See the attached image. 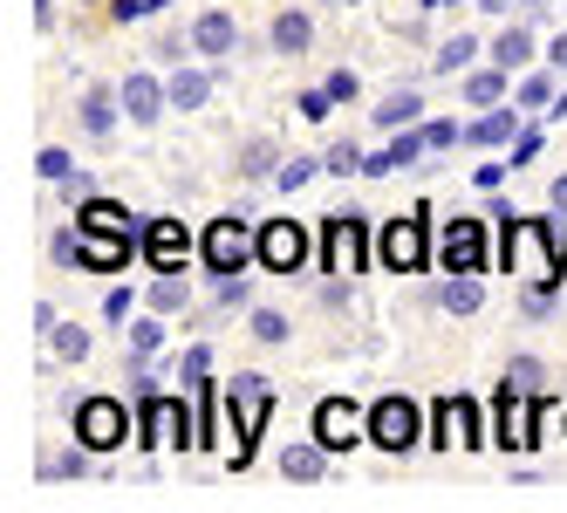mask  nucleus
Listing matches in <instances>:
<instances>
[{"instance_id": "1", "label": "nucleus", "mask_w": 567, "mask_h": 513, "mask_svg": "<svg viewBox=\"0 0 567 513\" xmlns=\"http://www.w3.org/2000/svg\"><path fill=\"white\" fill-rule=\"evenodd\" d=\"M499 267L519 274V281H560V274H567V240H560L547 219L513 213L499 226Z\"/></svg>"}, {"instance_id": "2", "label": "nucleus", "mask_w": 567, "mask_h": 513, "mask_svg": "<svg viewBox=\"0 0 567 513\" xmlns=\"http://www.w3.org/2000/svg\"><path fill=\"white\" fill-rule=\"evenodd\" d=\"M274 418V383L267 377H233V398H226V424L239 431V445H233V472H247L254 465V445H260V431Z\"/></svg>"}, {"instance_id": "3", "label": "nucleus", "mask_w": 567, "mask_h": 513, "mask_svg": "<svg viewBox=\"0 0 567 513\" xmlns=\"http://www.w3.org/2000/svg\"><path fill=\"white\" fill-rule=\"evenodd\" d=\"M198 260H206L213 274H247V267H260V233L247 226V213H219L206 226V240H198Z\"/></svg>"}, {"instance_id": "4", "label": "nucleus", "mask_w": 567, "mask_h": 513, "mask_svg": "<svg viewBox=\"0 0 567 513\" xmlns=\"http://www.w3.org/2000/svg\"><path fill=\"white\" fill-rule=\"evenodd\" d=\"M370 445L403 459V452H417L424 445V404L417 398H403V390H390V398L370 404Z\"/></svg>"}, {"instance_id": "5", "label": "nucleus", "mask_w": 567, "mask_h": 513, "mask_svg": "<svg viewBox=\"0 0 567 513\" xmlns=\"http://www.w3.org/2000/svg\"><path fill=\"white\" fill-rule=\"evenodd\" d=\"M431 213L417 206V213H403V219H383V233H377V260L390 267V274H424L431 267Z\"/></svg>"}, {"instance_id": "6", "label": "nucleus", "mask_w": 567, "mask_h": 513, "mask_svg": "<svg viewBox=\"0 0 567 513\" xmlns=\"http://www.w3.org/2000/svg\"><path fill=\"white\" fill-rule=\"evenodd\" d=\"M370 213H355V206H342V213H329L321 219V260H329V274H362V260H370Z\"/></svg>"}, {"instance_id": "7", "label": "nucleus", "mask_w": 567, "mask_h": 513, "mask_svg": "<svg viewBox=\"0 0 567 513\" xmlns=\"http://www.w3.org/2000/svg\"><path fill=\"white\" fill-rule=\"evenodd\" d=\"M69 439H83L90 452H116V445L131 439L124 398H103V390H96V398H83V404H75V418H69Z\"/></svg>"}, {"instance_id": "8", "label": "nucleus", "mask_w": 567, "mask_h": 513, "mask_svg": "<svg viewBox=\"0 0 567 513\" xmlns=\"http://www.w3.org/2000/svg\"><path fill=\"white\" fill-rule=\"evenodd\" d=\"M424 445H437V452H478V445H493V431H485V418H478V404L472 398H437L431 404V439Z\"/></svg>"}, {"instance_id": "9", "label": "nucleus", "mask_w": 567, "mask_h": 513, "mask_svg": "<svg viewBox=\"0 0 567 513\" xmlns=\"http://www.w3.org/2000/svg\"><path fill=\"white\" fill-rule=\"evenodd\" d=\"M315 439L329 445V452H355V445H370V411L349 404V398H321V404H315Z\"/></svg>"}, {"instance_id": "10", "label": "nucleus", "mask_w": 567, "mask_h": 513, "mask_svg": "<svg viewBox=\"0 0 567 513\" xmlns=\"http://www.w3.org/2000/svg\"><path fill=\"white\" fill-rule=\"evenodd\" d=\"M116 96H124V124L131 131H157L165 110H172V83H157L151 69H131L124 83H116Z\"/></svg>"}, {"instance_id": "11", "label": "nucleus", "mask_w": 567, "mask_h": 513, "mask_svg": "<svg viewBox=\"0 0 567 513\" xmlns=\"http://www.w3.org/2000/svg\"><path fill=\"white\" fill-rule=\"evenodd\" d=\"M260 267L267 274H301L308 267V226L301 219H267L260 226Z\"/></svg>"}, {"instance_id": "12", "label": "nucleus", "mask_w": 567, "mask_h": 513, "mask_svg": "<svg viewBox=\"0 0 567 513\" xmlns=\"http://www.w3.org/2000/svg\"><path fill=\"white\" fill-rule=\"evenodd\" d=\"M144 260H151V274L185 267V260H192V233H185V219H151V226H144Z\"/></svg>"}, {"instance_id": "13", "label": "nucleus", "mask_w": 567, "mask_h": 513, "mask_svg": "<svg viewBox=\"0 0 567 513\" xmlns=\"http://www.w3.org/2000/svg\"><path fill=\"white\" fill-rule=\"evenodd\" d=\"M137 247L131 233H96V226H75V267H124Z\"/></svg>"}, {"instance_id": "14", "label": "nucleus", "mask_w": 567, "mask_h": 513, "mask_svg": "<svg viewBox=\"0 0 567 513\" xmlns=\"http://www.w3.org/2000/svg\"><path fill=\"white\" fill-rule=\"evenodd\" d=\"M192 49H198V55H213V62L239 55V21H233L226 8H206V14L192 21Z\"/></svg>"}, {"instance_id": "15", "label": "nucleus", "mask_w": 567, "mask_h": 513, "mask_svg": "<svg viewBox=\"0 0 567 513\" xmlns=\"http://www.w3.org/2000/svg\"><path fill=\"white\" fill-rule=\"evenodd\" d=\"M437 260L444 267H485V226L478 219H452L437 233Z\"/></svg>"}, {"instance_id": "16", "label": "nucleus", "mask_w": 567, "mask_h": 513, "mask_svg": "<svg viewBox=\"0 0 567 513\" xmlns=\"http://www.w3.org/2000/svg\"><path fill=\"white\" fill-rule=\"evenodd\" d=\"M329 445H321V439H295L288 452H280V480H295V486H321V480H329Z\"/></svg>"}, {"instance_id": "17", "label": "nucleus", "mask_w": 567, "mask_h": 513, "mask_svg": "<svg viewBox=\"0 0 567 513\" xmlns=\"http://www.w3.org/2000/svg\"><path fill=\"white\" fill-rule=\"evenodd\" d=\"M424 151H431V137H424V124H411V131H396L377 157H362V172H370V178H390V172H403V165H417Z\"/></svg>"}, {"instance_id": "18", "label": "nucleus", "mask_w": 567, "mask_h": 513, "mask_svg": "<svg viewBox=\"0 0 567 513\" xmlns=\"http://www.w3.org/2000/svg\"><path fill=\"white\" fill-rule=\"evenodd\" d=\"M172 424H178V398H157V390H144V404H137V445H144V452L172 445Z\"/></svg>"}, {"instance_id": "19", "label": "nucleus", "mask_w": 567, "mask_h": 513, "mask_svg": "<svg viewBox=\"0 0 567 513\" xmlns=\"http://www.w3.org/2000/svg\"><path fill=\"white\" fill-rule=\"evenodd\" d=\"M116 116H124V96L116 90H83V103H75V124H83V137H110L116 131Z\"/></svg>"}, {"instance_id": "20", "label": "nucleus", "mask_w": 567, "mask_h": 513, "mask_svg": "<svg viewBox=\"0 0 567 513\" xmlns=\"http://www.w3.org/2000/svg\"><path fill=\"white\" fill-rule=\"evenodd\" d=\"M267 49H274V55H308V49H315V21H308L301 8H280L274 28H267Z\"/></svg>"}, {"instance_id": "21", "label": "nucleus", "mask_w": 567, "mask_h": 513, "mask_svg": "<svg viewBox=\"0 0 567 513\" xmlns=\"http://www.w3.org/2000/svg\"><path fill=\"white\" fill-rule=\"evenodd\" d=\"M485 62H499V69H526V62H534V28H526V21H506L499 34H493V49H485Z\"/></svg>"}, {"instance_id": "22", "label": "nucleus", "mask_w": 567, "mask_h": 513, "mask_svg": "<svg viewBox=\"0 0 567 513\" xmlns=\"http://www.w3.org/2000/svg\"><path fill=\"white\" fill-rule=\"evenodd\" d=\"M437 308H444V315H478V308H485V288H478V267H452V281L437 288Z\"/></svg>"}, {"instance_id": "23", "label": "nucleus", "mask_w": 567, "mask_h": 513, "mask_svg": "<svg viewBox=\"0 0 567 513\" xmlns=\"http://www.w3.org/2000/svg\"><path fill=\"white\" fill-rule=\"evenodd\" d=\"M213 90H219L213 69H172V110H206Z\"/></svg>"}, {"instance_id": "24", "label": "nucleus", "mask_w": 567, "mask_h": 513, "mask_svg": "<svg viewBox=\"0 0 567 513\" xmlns=\"http://www.w3.org/2000/svg\"><path fill=\"white\" fill-rule=\"evenodd\" d=\"M513 137H519V110H485L478 124H465V144H478V151H499Z\"/></svg>"}, {"instance_id": "25", "label": "nucleus", "mask_w": 567, "mask_h": 513, "mask_svg": "<svg viewBox=\"0 0 567 513\" xmlns=\"http://www.w3.org/2000/svg\"><path fill=\"white\" fill-rule=\"evenodd\" d=\"M506 75H513V69H499V62L465 69V103H472V110H493V103H506Z\"/></svg>"}, {"instance_id": "26", "label": "nucleus", "mask_w": 567, "mask_h": 513, "mask_svg": "<svg viewBox=\"0 0 567 513\" xmlns=\"http://www.w3.org/2000/svg\"><path fill=\"white\" fill-rule=\"evenodd\" d=\"M370 116H377V124H383V131H411V124H417V116H424V96H417L411 83H403V90H390V96H383V103H377Z\"/></svg>"}, {"instance_id": "27", "label": "nucleus", "mask_w": 567, "mask_h": 513, "mask_svg": "<svg viewBox=\"0 0 567 513\" xmlns=\"http://www.w3.org/2000/svg\"><path fill=\"white\" fill-rule=\"evenodd\" d=\"M75 226H96V233H131V213L103 199V192H83V206H75Z\"/></svg>"}, {"instance_id": "28", "label": "nucleus", "mask_w": 567, "mask_h": 513, "mask_svg": "<svg viewBox=\"0 0 567 513\" xmlns=\"http://www.w3.org/2000/svg\"><path fill=\"white\" fill-rule=\"evenodd\" d=\"M192 301V281H185V267H172V274H157V281H151V308L157 315H178Z\"/></svg>"}, {"instance_id": "29", "label": "nucleus", "mask_w": 567, "mask_h": 513, "mask_svg": "<svg viewBox=\"0 0 567 513\" xmlns=\"http://www.w3.org/2000/svg\"><path fill=\"white\" fill-rule=\"evenodd\" d=\"M472 55H478V42H472V34H452V42H437V55H431V75H465V69H472Z\"/></svg>"}, {"instance_id": "30", "label": "nucleus", "mask_w": 567, "mask_h": 513, "mask_svg": "<svg viewBox=\"0 0 567 513\" xmlns=\"http://www.w3.org/2000/svg\"><path fill=\"white\" fill-rule=\"evenodd\" d=\"M239 172H247V178H274V172H280L274 137H247V144H239Z\"/></svg>"}, {"instance_id": "31", "label": "nucleus", "mask_w": 567, "mask_h": 513, "mask_svg": "<svg viewBox=\"0 0 567 513\" xmlns=\"http://www.w3.org/2000/svg\"><path fill=\"white\" fill-rule=\"evenodd\" d=\"M157 349H165V315H137V322H131V357L144 363V357H157Z\"/></svg>"}, {"instance_id": "32", "label": "nucleus", "mask_w": 567, "mask_h": 513, "mask_svg": "<svg viewBox=\"0 0 567 513\" xmlns=\"http://www.w3.org/2000/svg\"><path fill=\"white\" fill-rule=\"evenodd\" d=\"M506 383L526 390V398H540V390H547V363H540V357H513V363H506Z\"/></svg>"}, {"instance_id": "33", "label": "nucleus", "mask_w": 567, "mask_h": 513, "mask_svg": "<svg viewBox=\"0 0 567 513\" xmlns=\"http://www.w3.org/2000/svg\"><path fill=\"white\" fill-rule=\"evenodd\" d=\"M49 342H55V357H62V363H83V357H90V329H75V322H69V329L55 322Z\"/></svg>"}, {"instance_id": "34", "label": "nucleus", "mask_w": 567, "mask_h": 513, "mask_svg": "<svg viewBox=\"0 0 567 513\" xmlns=\"http://www.w3.org/2000/svg\"><path fill=\"white\" fill-rule=\"evenodd\" d=\"M315 172H321V157H280V172H274V185H280V192H301V185H308Z\"/></svg>"}, {"instance_id": "35", "label": "nucleus", "mask_w": 567, "mask_h": 513, "mask_svg": "<svg viewBox=\"0 0 567 513\" xmlns=\"http://www.w3.org/2000/svg\"><path fill=\"white\" fill-rule=\"evenodd\" d=\"M254 342L280 349V342H288V315H280V308H254Z\"/></svg>"}, {"instance_id": "36", "label": "nucleus", "mask_w": 567, "mask_h": 513, "mask_svg": "<svg viewBox=\"0 0 567 513\" xmlns=\"http://www.w3.org/2000/svg\"><path fill=\"white\" fill-rule=\"evenodd\" d=\"M554 295H560V281H526V295H519V308L534 315V322H547L554 315Z\"/></svg>"}, {"instance_id": "37", "label": "nucleus", "mask_w": 567, "mask_h": 513, "mask_svg": "<svg viewBox=\"0 0 567 513\" xmlns=\"http://www.w3.org/2000/svg\"><path fill=\"white\" fill-rule=\"evenodd\" d=\"M321 172H336V178H349V172H362V151L342 137V144H329V151H321Z\"/></svg>"}, {"instance_id": "38", "label": "nucleus", "mask_w": 567, "mask_h": 513, "mask_svg": "<svg viewBox=\"0 0 567 513\" xmlns=\"http://www.w3.org/2000/svg\"><path fill=\"white\" fill-rule=\"evenodd\" d=\"M513 103H519V110H547V103H554V75H526Z\"/></svg>"}, {"instance_id": "39", "label": "nucleus", "mask_w": 567, "mask_h": 513, "mask_svg": "<svg viewBox=\"0 0 567 513\" xmlns=\"http://www.w3.org/2000/svg\"><path fill=\"white\" fill-rule=\"evenodd\" d=\"M165 8H172V0H110V21H124V28H131V21L165 14Z\"/></svg>"}, {"instance_id": "40", "label": "nucleus", "mask_w": 567, "mask_h": 513, "mask_svg": "<svg viewBox=\"0 0 567 513\" xmlns=\"http://www.w3.org/2000/svg\"><path fill=\"white\" fill-rule=\"evenodd\" d=\"M90 459H96V452H90L83 439H75V445H69V452L55 459V480H83V472H90Z\"/></svg>"}, {"instance_id": "41", "label": "nucleus", "mask_w": 567, "mask_h": 513, "mask_svg": "<svg viewBox=\"0 0 567 513\" xmlns=\"http://www.w3.org/2000/svg\"><path fill=\"white\" fill-rule=\"evenodd\" d=\"M34 172H42V178H49V185H62V178H69V172H75V165H69V151H62V144H49V151H42V157H34Z\"/></svg>"}, {"instance_id": "42", "label": "nucleus", "mask_w": 567, "mask_h": 513, "mask_svg": "<svg viewBox=\"0 0 567 513\" xmlns=\"http://www.w3.org/2000/svg\"><path fill=\"white\" fill-rule=\"evenodd\" d=\"M295 110L308 116V124H321V116L336 110V96H329V90H301V96H295Z\"/></svg>"}, {"instance_id": "43", "label": "nucleus", "mask_w": 567, "mask_h": 513, "mask_svg": "<svg viewBox=\"0 0 567 513\" xmlns=\"http://www.w3.org/2000/svg\"><path fill=\"white\" fill-rule=\"evenodd\" d=\"M424 137H431V151H452V144H465V131L452 124V116H437V124H424Z\"/></svg>"}, {"instance_id": "44", "label": "nucleus", "mask_w": 567, "mask_h": 513, "mask_svg": "<svg viewBox=\"0 0 567 513\" xmlns=\"http://www.w3.org/2000/svg\"><path fill=\"white\" fill-rule=\"evenodd\" d=\"M213 295H219L226 308H239V301H247V274H219V281H213Z\"/></svg>"}, {"instance_id": "45", "label": "nucleus", "mask_w": 567, "mask_h": 513, "mask_svg": "<svg viewBox=\"0 0 567 513\" xmlns=\"http://www.w3.org/2000/svg\"><path fill=\"white\" fill-rule=\"evenodd\" d=\"M131 308H137L131 288H110V295H103V315H110V322H131Z\"/></svg>"}, {"instance_id": "46", "label": "nucleus", "mask_w": 567, "mask_h": 513, "mask_svg": "<svg viewBox=\"0 0 567 513\" xmlns=\"http://www.w3.org/2000/svg\"><path fill=\"white\" fill-rule=\"evenodd\" d=\"M321 90H329L336 103H355V90H362V83H355V69H336V75H329V83H321Z\"/></svg>"}, {"instance_id": "47", "label": "nucleus", "mask_w": 567, "mask_h": 513, "mask_svg": "<svg viewBox=\"0 0 567 513\" xmlns=\"http://www.w3.org/2000/svg\"><path fill=\"white\" fill-rule=\"evenodd\" d=\"M206 370H213V349H206V342H198V349H185V383H198Z\"/></svg>"}, {"instance_id": "48", "label": "nucleus", "mask_w": 567, "mask_h": 513, "mask_svg": "<svg viewBox=\"0 0 567 513\" xmlns=\"http://www.w3.org/2000/svg\"><path fill=\"white\" fill-rule=\"evenodd\" d=\"M534 151H540V131H519V137H513V165H526Z\"/></svg>"}, {"instance_id": "49", "label": "nucleus", "mask_w": 567, "mask_h": 513, "mask_svg": "<svg viewBox=\"0 0 567 513\" xmlns=\"http://www.w3.org/2000/svg\"><path fill=\"white\" fill-rule=\"evenodd\" d=\"M547 62H554L560 75H567V28H560V34H554V42H547Z\"/></svg>"}, {"instance_id": "50", "label": "nucleus", "mask_w": 567, "mask_h": 513, "mask_svg": "<svg viewBox=\"0 0 567 513\" xmlns=\"http://www.w3.org/2000/svg\"><path fill=\"white\" fill-rule=\"evenodd\" d=\"M34 28H42V34L55 28V0H34Z\"/></svg>"}, {"instance_id": "51", "label": "nucleus", "mask_w": 567, "mask_h": 513, "mask_svg": "<svg viewBox=\"0 0 567 513\" xmlns=\"http://www.w3.org/2000/svg\"><path fill=\"white\" fill-rule=\"evenodd\" d=\"M444 8H472V0H417V14H444Z\"/></svg>"}, {"instance_id": "52", "label": "nucleus", "mask_w": 567, "mask_h": 513, "mask_svg": "<svg viewBox=\"0 0 567 513\" xmlns=\"http://www.w3.org/2000/svg\"><path fill=\"white\" fill-rule=\"evenodd\" d=\"M547 199H554V213H567V172H560V178L547 185Z\"/></svg>"}, {"instance_id": "53", "label": "nucleus", "mask_w": 567, "mask_h": 513, "mask_svg": "<svg viewBox=\"0 0 567 513\" xmlns=\"http://www.w3.org/2000/svg\"><path fill=\"white\" fill-rule=\"evenodd\" d=\"M472 8H478V14H506V8H513V0H472Z\"/></svg>"}, {"instance_id": "54", "label": "nucleus", "mask_w": 567, "mask_h": 513, "mask_svg": "<svg viewBox=\"0 0 567 513\" xmlns=\"http://www.w3.org/2000/svg\"><path fill=\"white\" fill-rule=\"evenodd\" d=\"M519 8H547V0H519Z\"/></svg>"}, {"instance_id": "55", "label": "nucleus", "mask_w": 567, "mask_h": 513, "mask_svg": "<svg viewBox=\"0 0 567 513\" xmlns=\"http://www.w3.org/2000/svg\"><path fill=\"white\" fill-rule=\"evenodd\" d=\"M329 8H355V0H329Z\"/></svg>"}]
</instances>
